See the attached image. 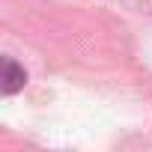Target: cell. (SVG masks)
<instances>
[{"mask_svg":"<svg viewBox=\"0 0 152 152\" xmlns=\"http://www.w3.org/2000/svg\"><path fill=\"white\" fill-rule=\"evenodd\" d=\"M24 81H27V75H24V72H18V66H15L12 60H6V87H3V90H6V96H12Z\"/></svg>","mask_w":152,"mask_h":152,"instance_id":"1","label":"cell"}]
</instances>
